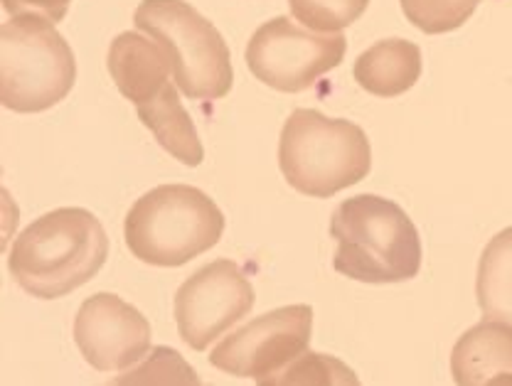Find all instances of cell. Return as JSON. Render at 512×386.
I'll list each match as a JSON object with an SVG mask.
<instances>
[{
	"label": "cell",
	"instance_id": "cell-5",
	"mask_svg": "<svg viewBox=\"0 0 512 386\" xmlns=\"http://www.w3.org/2000/svg\"><path fill=\"white\" fill-rule=\"evenodd\" d=\"M77 79L72 47L55 23L18 15L0 28V104L15 114L57 106Z\"/></svg>",
	"mask_w": 512,
	"mask_h": 386
},
{
	"label": "cell",
	"instance_id": "cell-16",
	"mask_svg": "<svg viewBox=\"0 0 512 386\" xmlns=\"http://www.w3.org/2000/svg\"><path fill=\"white\" fill-rule=\"evenodd\" d=\"M256 386H362L357 374L338 357L303 352L284 369L256 379Z\"/></svg>",
	"mask_w": 512,
	"mask_h": 386
},
{
	"label": "cell",
	"instance_id": "cell-20",
	"mask_svg": "<svg viewBox=\"0 0 512 386\" xmlns=\"http://www.w3.org/2000/svg\"><path fill=\"white\" fill-rule=\"evenodd\" d=\"M72 0H3L5 13L18 18V15H32V18L62 23Z\"/></svg>",
	"mask_w": 512,
	"mask_h": 386
},
{
	"label": "cell",
	"instance_id": "cell-4",
	"mask_svg": "<svg viewBox=\"0 0 512 386\" xmlns=\"http://www.w3.org/2000/svg\"><path fill=\"white\" fill-rule=\"evenodd\" d=\"M222 209L192 185H160L126 214V246L138 261L178 268L220 244Z\"/></svg>",
	"mask_w": 512,
	"mask_h": 386
},
{
	"label": "cell",
	"instance_id": "cell-12",
	"mask_svg": "<svg viewBox=\"0 0 512 386\" xmlns=\"http://www.w3.org/2000/svg\"><path fill=\"white\" fill-rule=\"evenodd\" d=\"M109 72L133 106L158 99L173 84V64L163 47L138 32H121L114 37L109 47Z\"/></svg>",
	"mask_w": 512,
	"mask_h": 386
},
{
	"label": "cell",
	"instance_id": "cell-8",
	"mask_svg": "<svg viewBox=\"0 0 512 386\" xmlns=\"http://www.w3.org/2000/svg\"><path fill=\"white\" fill-rule=\"evenodd\" d=\"M311 332V305H286L224 337L210 352V364L232 377L261 379L308 352Z\"/></svg>",
	"mask_w": 512,
	"mask_h": 386
},
{
	"label": "cell",
	"instance_id": "cell-19",
	"mask_svg": "<svg viewBox=\"0 0 512 386\" xmlns=\"http://www.w3.org/2000/svg\"><path fill=\"white\" fill-rule=\"evenodd\" d=\"M291 13L298 23L313 32H335L350 28L365 15L370 0H288Z\"/></svg>",
	"mask_w": 512,
	"mask_h": 386
},
{
	"label": "cell",
	"instance_id": "cell-10",
	"mask_svg": "<svg viewBox=\"0 0 512 386\" xmlns=\"http://www.w3.org/2000/svg\"><path fill=\"white\" fill-rule=\"evenodd\" d=\"M74 342L94 369L124 372L151 355V323L114 293H96L74 318Z\"/></svg>",
	"mask_w": 512,
	"mask_h": 386
},
{
	"label": "cell",
	"instance_id": "cell-9",
	"mask_svg": "<svg viewBox=\"0 0 512 386\" xmlns=\"http://www.w3.org/2000/svg\"><path fill=\"white\" fill-rule=\"evenodd\" d=\"M254 308V288L242 266L220 259L195 271L175 293L180 337L202 352Z\"/></svg>",
	"mask_w": 512,
	"mask_h": 386
},
{
	"label": "cell",
	"instance_id": "cell-3",
	"mask_svg": "<svg viewBox=\"0 0 512 386\" xmlns=\"http://www.w3.org/2000/svg\"><path fill=\"white\" fill-rule=\"evenodd\" d=\"M279 168L293 190L325 200L370 175L372 148L357 123L296 109L281 131Z\"/></svg>",
	"mask_w": 512,
	"mask_h": 386
},
{
	"label": "cell",
	"instance_id": "cell-18",
	"mask_svg": "<svg viewBox=\"0 0 512 386\" xmlns=\"http://www.w3.org/2000/svg\"><path fill=\"white\" fill-rule=\"evenodd\" d=\"M414 28L426 35H444L468 23L483 0H399Z\"/></svg>",
	"mask_w": 512,
	"mask_h": 386
},
{
	"label": "cell",
	"instance_id": "cell-17",
	"mask_svg": "<svg viewBox=\"0 0 512 386\" xmlns=\"http://www.w3.org/2000/svg\"><path fill=\"white\" fill-rule=\"evenodd\" d=\"M104 386H202V382L178 350L160 345L143 362Z\"/></svg>",
	"mask_w": 512,
	"mask_h": 386
},
{
	"label": "cell",
	"instance_id": "cell-13",
	"mask_svg": "<svg viewBox=\"0 0 512 386\" xmlns=\"http://www.w3.org/2000/svg\"><path fill=\"white\" fill-rule=\"evenodd\" d=\"M352 77L367 94L394 99L421 77V50L409 40H382L357 57Z\"/></svg>",
	"mask_w": 512,
	"mask_h": 386
},
{
	"label": "cell",
	"instance_id": "cell-6",
	"mask_svg": "<svg viewBox=\"0 0 512 386\" xmlns=\"http://www.w3.org/2000/svg\"><path fill=\"white\" fill-rule=\"evenodd\" d=\"M173 64V79L188 99L215 101L232 91L234 69L220 30L185 0H143L133 13Z\"/></svg>",
	"mask_w": 512,
	"mask_h": 386
},
{
	"label": "cell",
	"instance_id": "cell-1",
	"mask_svg": "<svg viewBox=\"0 0 512 386\" xmlns=\"http://www.w3.org/2000/svg\"><path fill=\"white\" fill-rule=\"evenodd\" d=\"M109 256V237L89 209L42 214L18 234L8 254L13 281L32 298L55 300L89 283Z\"/></svg>",
	"mask_w": 512,
	"mask_h": 386
},
{
	"label": "cell",
	"instance_id": "cell-14",
	"mask_svg": "<svg viewBox=\"0 0 512 386\" xmlns=\"http://www.w3.org/2000/svg\"><path fill=\"white\" fill-rule=\"evenodd\" d=\"M136 114L143 126L151 128L158 146L168 150L175 160H180L188 168H197L202 163L205 150H202L195 123H192L185 106L180 104L178 84H170L158 99L136 106Z\"/></svg>",
	"mask_w": 512,
	"mask_h": 386
},
{
	"label": "cell",
	"instance_id": "cell-15",
	"mask_svg": "<svg viewBox=\"0 0 512 386\" xmlns=\"http://www.w3.org/2000/svg\"><path fill=\"white\" fill-rule=\"evenodd\" d=\"M476 296L485 320L512 325V227L495 234L483 249Z\"/></svg>",
	"mask_w": 512,
	"mask_h": 386
},
{
	"label": "cell",
	"instance_id": "cell-2",
	"mask_svg": "<svg viewBox=\"0 0 512 386\" xmlns=\"http://www.w3.org/2000/svg\"><path fill=\"white\" fill-rule=\"evenodd\" d=\"M333 268L360 283L412 281L421 268V239L409 214L377 195L345 200L330 219Z\"/></svg>",
	"mask_w": 512,
	"mask_h": 386
},
{
	"label": "cell",
	"instance_id": "cell-7",
	"mask_svg": "<svg viewBox=\"0 0 512 386\" xmlns=\"http://www.w3.org/2000/svg\"><path fill=\"white\" fill-rule=\"evenodd\" d=\"M345 50L348 40L340 32L318 35L298 28L288 18H274L249 40L247 64L266 87L298 94L338 67L345 60Z\"/></svg>",
	"mask_w": 512,
	"mask_h": 386
},
{
	"label": "cell",
	"instance_id": "cell-11",
	"mask_svg": "<svg viewBox=\"0 0 512 386\" xmlns=\"http://www.w3.org/2000/svg\"><path fill=\"white\" fill-rule=\"evenodd\" d=\"M456 386H512V325L483 320L463 332L451 352Z\"/></svg>",
	"mask_w": 512,
	"mask_h": 386
}]
</instances>
